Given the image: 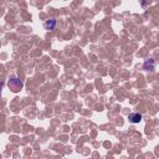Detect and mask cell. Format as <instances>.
<instances>
[{
  "label": "cell",
  "instance_id": "7a4b0ae2",
  "mask_svg": "<svg viewBox=\"0 0 159 159\" xmlns=\"http://www.w3.org/2000/svg\"><path fill=\"white\" fill-rule=\"evenodd\" d=\"M143 68L145 71H153L155 68V61L153 58H148L144 61V65H143Z\"/></svg>",
  "mask_w": 159,
  "mask_h": 159
},
{
  "label": "cell",
  "instance_id": "3957f363",
  "mask_svg": "<svg viewBox=\"0 0 159 159\" xmlns=\"http://www.w3.org/2000/svg\"><path fill=\"white\" fill-rule=\"evenodd\" d=\"M142 114L140 113H130L129 116H128V119H129V122L130 123H133V124H137V123H139L140 120H142Z\"/></svg>",
  "mask_w": 159,
  "mask_h": 159
},
{
  "label": "cell",
  "instance_id": "277c9868",
  "mask_svg": "<svg viewBox=\"0 0 159 159\" xmlns=\"http://www.w3.org/2000/svg\"><path fill=\"white\" fill-rule=\"evenodd\" d=\"M56 20L55 19H50V20H47V21H45L43 22V27L46 29V30H48V31H51V30H53L55 27H56Z\"/></svg>",
  "mask_w": 159,
  "mask_h": 159
},
{
  "label": "cell",
  "instance_id": "6da1fadb",
  "mask_svg": "<svg viewBox=\"0 0 159 159\" xmlns=\"http://www.w3.org/2000/svg\"><path fill=\"white\" fill-rule=\"evenodd\" d=\"M9 88H10L11 91H14V92H17V91H20V89L22 88V82L20 81V78L12 76V77L9 80Z\"/></svg>",
  "mask_w": 159,
  "mask_h": 159
}]
</instances>
